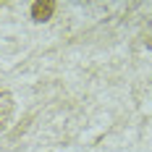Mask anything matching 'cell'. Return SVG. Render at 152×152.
Returning <instances> with one entry per match:
<instances>
[{"label":"cell","mask_w":152,"mask_h":152,"mask_svg":"<svg viewBox=\"0 0 152 152\" xmlns=\"http://www.w3.org/2000/svg\"><path fill=\"white\" fill-rule=\"evenodd\" d=\"M53 13H55V0H34V3H31V18H34L37 24L50 21Z\"/></svg>","instance_id":"obj_2"},{"label":"cell","mask_w":152,"mask_h":152,"mask_svg":"<svg viewBox=\"0 0 152 152\" xmlns=\"http://www.w3.org/2000/svg\"><path fill=\"white\" fill-rule=\"evenodd\" d=\"M13 110H16L13 94L0 87V131H5V129L11 126V121H13Z\"/></svg>","instance_id":"obj_1"}]
</instances>
